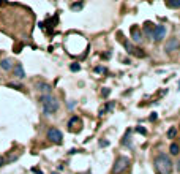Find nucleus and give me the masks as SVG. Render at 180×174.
<instances>
[{
  "label": "nucleus",
  "instance_id": "obj_1",
  "mask_svg": "<svg viewBox=\"0 0 180 174\" xmlns=\"http://www.w3.org/2000/svg\"><path fill=\"white\" fill-rule=\"evenodd\" d=\"M40 103L43 106V111L46 113L48 116H52L54 113H57L59 111V102H57V98L52 97V95H41L40 97Z\"/></svg>",
  "mask_w": 180,
  "mask_h": 174
},
{
  "label": "nucleus",
  "instance_id": "obj_2",
  "mask_svg": "<svg viewBox=\"0 0 180 174\" xmlns=\"http://www.w3.org/2000/svg\"><path fill=\"white\" fill-rule=\"evenodd\" d=\"M155 170L158 171L160 174H171L172 170H174L171 158L167 155H164V154H160L155 158Z\"/></svg>",
  "mask_w": 180,
  "mask_h": 174
},
{
  "label": "nucleus",
  "instance_id": "obj_3",
  "mask_svg": "<svg viewBox=\"0 0 180 174\" xmlns=\"http://www.w3.org/2000/svg\"><path fill=\"white\" fill-rule=\"evenodd\" d=\"M128 166H130V158L125 157V155H120L119 158L115 160L114 166H112V174H122Z\"/></svg>",
  "mask_w": 180,
  "mask_h": 174
},
{
  "label": "nucleus",
  "instance_id": "obj_4",
  "mask_svg": "<svg viewBox=\"0 0 180 174\" xmlns=\"http://www.w3.org/2000/svg\"><path fill=\"white\" fill-rule=\"evenodd\" d=\"M48 139L49 141H52L55 144H60L62 139H63V136H62V131L57 130V128H49L48 130Z\"/></svg>",
  "mask_w": 180,
  "mask_h": 174
},
{
  "label": "nucleus",
  "instance_id": "obj_5",
  "mask_svg": "<svg viewBox=\"0 0 180 174\" xmlns=\"http://www.w3.org/2000/svg\"><path fill=\"white\" fill-rule=\"evenodd\" d=\"M152 37H153L155 41H161L163 38H166V25H161L158 24L152 32Z\"/></svg>",
  "mask_w": 180,
  "mask_h": 174
},
{
  "label": "nucleus",
  "instance_id": "obj_6",
  "mask_svg": "<svg viewBox=\"0 0 180 174\" xmlns=\"http://www.w3.org/2000/svg\"><path fill=\"white\" fill-rule=\"evenodd\" d=\"M179 48H180V41L177 40V38H169V40L166 41V44H164V51H166L167 54L177 51Z\"/></svg>",
  "mask_w": 180,
  "mask_h": 174
},
{
  "label": "nucleus",
  "instance_id": "obj_7",
  "mask_svg": "<svg viewBox=\"0 0 180 174\" xmlns=\"http://www.w3.org/2000/svg\"><path fill=\"white\" fill-rule=\"evenodd\" d=\"M35 87H36L43 95H49L51 90H52V86H51V84H48V82H36Z\"/></svg>",
  "mask_w": 180,
  "mask_h": 174
},
{
  "label": "nucleus",
  "instance_id": "obj_8",
  "mask_svg": "<svg viewBox=\"0 0 180 174\" xmlns=\"http://www.w3.org/2000/svg\"><path fill=\"white\" fill-rule=\"evenodd\" d=\"M13 73L16 78H19V79H22V78H25V71H24V66H22V63H16L13 66Z\"/></svg>",
  "mask_w": 180,
  "mask_h": 174
},
{
  "label": "nucleus",
  "instance_id": "obj_9",
  "mask_svg": "<svg viewBox=\"0 0 180 174\" xmlns=\"http://www.w3.org/2000/svg\"><path fill=\"white\" fill-rule=\"evenodd\" d=\"M13 60L11 59H3V60H0V68H2L3 71H10V70H13Z\"/></svg>",
  "mask_w": 180,
  "mask_h": 174
},
{
  "label": "nucleus",
  "instance_id": "obj_10",
  "mask_svg": "<svg viewBox=\"0 0 180 174\" xmlns=\"http://www.w3.org/2000/svg\"><path fill=\"white\" fill-rule=\"evenodd\" d=\"M169 152H171V155H179L180 154V146L177 143H172L171 147H169Z\"/></svg>",
  "mask_w": 180,
  "mask_h": 174
},
{
  "label": "nucleus",
  "instance_id": "obj_11",
  "mask_svg": "<svg viewBox=\"0 0 180 174\" xmlns=\"http://www.w3.org/2000/svg\"><path fill=\"white\" fill-rule=\"evenodd\" d=\"M166 7H169V8H180V0H176V2H166Z\"/></svg>",
  "mask_w": 180,
  "mask_h": 174
},
{
  "label": "nucleus",
  "instance_id": "obj_12",
  "mask_svg": "<svg viewBox=\"0 0 180 174\" xmlns=\"http://www.w3.org/2000/svg\"><path fill=\"white\" fill-rule=\"evenodd\" d=\"M176 134H177V128H176V127H171V128H169V131H167V138L172 139L174 136H176Z\"/></svg>",
  "mask_w": 180,
  "mask_h": 174
},
{
  "label": "nucleus",
  "instance_id": "obj_13",
  "mask_svg": "<svg viewBox=\"0 0 180 174\" xmlns=\"http://www.w3.org/2000/svg\"><path fill=\"white\" fill-rule=\"evenodd\" d=\"M133 40L136 41V43L141 41V40H142V33H139L138 30H134V32H133Z\"/></svg>",
  "mask_w": 180,
  "mask_h": 174
},
{
  "label": "nucleus",
  "instance_id": "obj_14",
  "mask_svg": "<svg viewBox=\"0 0 180 174\" xmlns=\"http://www.w3.org/2000/svg\"><path fill=\"white\" fill-rule=\"evenodd\" d=\"M82 7H84V3H82V2H79V3H71V10H73V11L81 10Z\"/></svg>",
  "mask_w": 180,
  "mask_h": 174
},
{
  "label": "nucleus",
  "instance_id": "obj_15",
  "mask_svg": "<svg viewBox=\"0 0 180 174\" xmlns=\"http://www.w3.org/2000/svg\"><path fill=\"white\" fill-rule=\"evenodd\" d=\"M70 70H71V71H79L81 66H79V63H73V65L70 66Z\"/></svg>",
  "mask_w": 180,
  "mask_h": 174
},
{
  "label": "nucleus",
  "instance_id": "obj_16",
  "mask_svg": "<svg viewBox=\"0 0 180 174\" xmlns=\"http://www.w3.org/2000/svg\"><path fill=\"white\" fill-rule=\"evenodd\" d=\"M125 48H126V51H128V52H133V51H134L131 43H125Z\"/></svg>",
  "mask_w": 180,
  "mask_h": 174
},
{
  "label": "nucleus",
  "instance_id": "obj_17",
  "mask_svg": "<svg viewBox=\"0 0 180 174\" xmlns=\"http://www.w3.org/2000/svg\"><path fill=\"white\" fill-rule=\"evenodd\" d=\"M100 146H101V147H108V146H109V141H100Z\"/></svg>",
  "mask_w": 180,
  "mask_h": 174
},
{
  "label": "nucleus",
  "instance_id": "obj_18",
  "mask_svg": "<svg viewBox=\"0 0 180 174\" xmlns=\"http://www.w3.org/2000/svg\"><path fill=\"white\" fill-rule=\"evenodd\" d=\"M97 71L98 73H106V68H103V66H97Z\"/></svg>",
  "mask_w": 180,
  "mask_h": 174
},
{
  "label": "nucleus",
  "instance_id": "obj_19",
  "mask_svg": "<svg viewBox=\"0 0 180 174\" xmlns=\"http://www.w3.org/2000/svg\"><path fill=\"white\" fill-rule=\"evenodd\" d=\"M136 130H138L139 133H142V134H145V133H147V131H145V128H141V127H138Z\"/></svg>",
  "mask_w": 180,
  "mask_h": 174
},
{
  "label": "nucleus",
  "instance_id": "obj_20",
  "mask_svg": "<svg viewBox=\"0 0 180 174\" xmlns=\"http://www.w3.org/2000/svg\"><path fill=\"white\" fill-rule=\"evenodd\" d=\"M109 93H111V92H109V89H104V90H103V95H104V97H108Z\"/></svg>",
  "mask_w": 180,
  "mask_h": 174
},
{
  "label": "nucleus",
  "instance_id": "obj_21",
  "mask_svg": "<svg viewBox=\"0 0 180 174\" xmlns=\"http://www.w3.org/2000/svg\"><path fill=\"white\" fill-rule=\"evenodd\" d=\"M3 165H5V158H3L2 155H0V166H3Z\"/></svg>",
  "mask_w": 180,
  "mask_h": 174
},
{
  "label": "nucleus",
  "instance_id": "obj_22",
  "mask_svg": "<svg viewBox=\"0 0 180 174\" xmlns=\"http://www.w3.org/2000/svg\"><path fill=\"white\" fill-rule=\"evenodd\" d=\"M176 168H177V171H180V157H179V160H177V165H176Z\"/></svg>",
  "mask_w": 180,
  "mask_h": 174
},
{
  "label": "nucleus",
  "instance_id": "obj_23",
  "mask_svg": "<svg viewBox=\"0 0 180 174\" xmlns=\"http://www.w3.org/2000/svg\"><path fill=\"white\" fill-rule=\"evenodd\" d=\"M150 120H156V113H153V114L150 116Z\"/></svg>",
  "mask_w": 180,
  "mask_h": 174
},
{
  "label": "nucleus",
  "instance_id": "obj_24",
  "mask_svg": "<svg viewBox=\"0 0 180 174\" xmlns=\"http://www.w3.org/2000/svg\"><path fill=\"white\" fill-rule=\"evenodd\" d=\"M33 173H36V174H43V171H40V170H36V168H33Z\"/></svg>",
  "mask_w": 180,
  "mask_h": 174
},
{
  "label": "nucleus",
  "instance_id": "obj_25",
  "mask_svg": "<svg viewBox=\"0 0 180 174\" xmlns=\"http://www.w3.org/2000/svg\"><path fill=\"white\" fill-rule=\"evenodd\" d=\"M51 174H59V173H57V171H54V173H51Z\"/></svg>",
  "mask_w": 180,
  "mask_h": 174
}]
</instances>
